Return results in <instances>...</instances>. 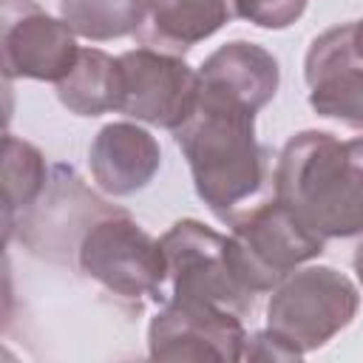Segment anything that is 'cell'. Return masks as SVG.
Here are the masks:
<instances>
[{"instance_id": "d6986e66", "label": "cell", "mask_w": 363, "mask_h": 363, "mask_svg": "<svg viewBox=\"0 0 363 363\" xmlns=\"http://www.w3.org/2000/svg\"><path fill=\"white\" fill-rule=\"evenodd\" d=\"M301 357L303 352L272 329H261L252 337L247 335L244 360H301Z\"/></svg>"}, {"instance_id": "ffe728a7", "label": "cell", "mask_w": 363, "mask_h": 363, "mask_svg": "<svg viewBox=\"0 0 363 363\" xmlns=\"http://www.w3.org/2000/svg\"><path fill=\"white\" fill-rule=\"evenodd\" d=\"M352 43H354V54L363 60V20L354 23V28H352Z\"/></svg>"}, {"instance_id": "9c48e42d", "label": "cell", "mask_w": 363, "mask_h": 363, "mask_svg": "<svg viewBox=\"0 0 363 363\" xmlns=\"http://www.w3.org/2000/svg\"><path fill=\"white\" fill-rule=\"evenodd\" d=\"M247 329L241 315L221 303L170 298L147 326V354L153 360H244Z\"/></svg>"}, {"instance_id": "ba28073f", "label": "cell", "mask_w": 363, "mask_h": 363, "mask_svg": "<svg viewBox=\"0 0 363 363\" xmlns=\"http://www.w3.org/2000/svg\"><path fill=\"white\" fill-rule=\"evenodd\" d=\"M199 71L179 54L139 45L119 54V113L176 130L196 108Z\"/></svg>"}, {"instance_id": "5bb4252c", "label": "cell", "mask_w": 363, "mask_h": 363, "mask_svg": "<svg viewBox=\"0 0 363 363\" xmlns=\"http://www.w3.org/2000/svg\"><path fill=\"white\" fill-rule=\"evenodd\" d=\"M230 17V0H147V28H139L136 34L147 43L184 51L221 31Z\"/></svg>"}, {"instance_id": "3957f363", "label": "cell", "mask_w": 363, "mask_h": 363, "mask_svg": "<svg viewBox=\"0 0 363 363\" xmlns=\"http://www.w3.org/2000/svg\"><path fill=\"white\" fill-rule=\"evenodd\" d=\"M360 309V292L335 267L312 264L289 272L267 301V329L286 337L303 354L326 346Z\"/></svg>"}, {"instance_id": "2e32d148", "label": "cell", "mask_w": 363, "mask_h": 363, "mask_svg": "<svg viewBox=\"0 0 363 363\" xmlns=\"http://www.w3.org/2000/svg\"><path fill=\"white\" fill-rule=\"evenodd\" d=\"M60 17L77 37L105 43L136 34L147 20V0H60Z\"/></svg>"}, {"instance_id": "5b68a950", "label": "cell", "mask_w": 363, "mask_h": 363, "mask_svg": "<svg viewBox=\"0 0 363 363\" xmlns=\"http://www.w3.org/2000/svg\"><path fill=\"white\" fill-rule=\"evenodd\" d=\"M230 227L235 269L255 295L272 292L289 272L326 250V238L309 230L275 196L241 213Z\"/></svg>"}, {"instance_id": "277c9868", "label": "cell", "mask_w": 363, "mask_h": 363, "mask_svg": "<svg viewBox=\"0 0 363 363\" xmlns=\"http://www.w3.org/2000/svg\"><path fill=\"white\" fill-rule=\"evenodd\" d=\"M77 267L111 295L136 306L142 298L159 301L162 284L167 281V255L162 241L130 218L128 210L99 218L85 233L77 250Z\"/></svg>"}, {"instance_id": "7c38bea8", "label": "cell", "mask_w": 363, "mask_h": 363, "mask_svg": "<svg viewBox=\"0 0 363 363\" xmlns=\"http://www.w3.org/2000/svg\"><path fill=\"white\" fill-rule=\"evenodd\" d=\"M94 184L108 196H133L145 190L162 167V147L150 130L136 122H108L88 147Z\"/></svg>"}, {"instance_id": "4fadbf2b", "label": "cell", "mask_w": 363, "mask_h": 363, "mask_svg": "<svg viewBox=\"0 0 363 363\" xmlns=\"http://www.w3.org/2000/svg\"><path fill=\"white\" fill-rule=\"evenodd\" d=\"M281 68L278 60L258 43L250 40H233L216 48L201 65H199V85L227 94L255 113L269 105L278 94Z\"/></svg>"}, {"instance_id": "6da1fadb", "label": "cell", "mask_w": 363, "mask_h": 363, "mask_svg": "<svg viewBox=\"0 0 363 363\" xmlns=\"http://www.w3.org/2000/svg\"><path fill=\"white\" fill-rule=\"evenodd\" d=\"M173 136L210 213L224 224L247 213L267 184V150L255 139V111L199 85L196 108Z\"/></svg>"}, {"instance_id": "44dd1931", "label": "cell", "mask_w": 363, "mask_h": 363, "mask_svg": "<svg viewBox=\"0 0 363 363\" xmlns=\"http://www.w3.org/2000/svg\"><path fill=\"white\" fill-rule=\"evenodd\" d=\"M352 264H354L357 281H360V286H363V238H360V244L354 247V258H352Z\"/></svg>"}, {"instance_id": "9a60e30c", "label": "cell", "mask_w": 363, "mask_h": 363, "mask_svg": "<svg viewBox=\"0 0 363 363\" xmlns=\"http://www.w3.org/2000/svg\"><path fill=\"white\" fill-rule=\"evenodd\" d=\"M57 96L77 116L119 111V57L102 48H79L74 68L57 82Z\"/></svg>"}, {"instance_id": "e0dca14e", "label": "cell", "mask_w": 363, "mask_h": 363, "mask_svg": "<svg viewBox=\"0 0 363 363\" xmlns=\"http://www.w3.org/2000/svg\"><path fill=\"white\" fill-rule=\"evenodd\" d=\"M51 167L45 156L31 142L6 133L3 136V224L6 230L14 218L43 193Z\"/></svg>"}, {"instance_id": "30bf717a", "label": "cell", "mask_w": 363, "mask_h": 363, "mask_svg": "<svg viewBox=\"0 0 363 363\" xmlns=\"http://www.w3.org/2000/svg\"><path fill=\"white\" fill-rule=\"evenodd\" d=\"M0 48L6 79L60 82L77 62V31L34 0H0Z\"/></svg>"}, {"instance_id": "8fae6325", "label": "cell", "mask_w": 363, "mask_h": 363, "mask_svg": "<svg viewBox=\"0 0 363 363\" xmlns=\"http://www.w3.org/2000/svg\"><path fill=\"white\" fill-rule=\"evenodd\" d=\"M354 23L318 34L303 60L309 105L318 116L363 130V60L352 43Z\"/></svg>"}, {"instance_id": "8992f818", "label": "cell", "mask_w": 363, "mask_h": 363, "mask_svg": "<svg viewBox=\"0 0 363 363\" xmlns=\"http://www.w3.org/2000/svg\"><path fill=\"white\" fill-rule=\"evenodd\" d=\"M116 210L122 207L99 199L71 167L54 164L43 193L6 230V241L17 233L31 255L54 264H77V250L85 233Z\"/></svg>"}, {"instance_id": "52a82bcc", "label": "cell", "mask_w": 363, "mask_h": 363, "mask_svg": "<svg viewBox=\"0 0 363 363\" xmlns=\"http://www.w3.org/2000/svg\"><path fill=\"white\" fill-rule=\"evenodd\" d=\"M159 241L167 255L170 298L221 303L241 318L252 312L255 292L247 289L235 269L230 235H221L196 218H182Z\"/></svg>"}, {"instance_id": "ac0fdd59", "label": "cell", "mask_w": 363, "mask_h": 363, "mask_svg": "<svg viewBox=\"0 0 363 363\" xmlns=\"http://www.w3.org/2000/svg\"><path fill=\"white\" fill-rule=\"evenodd\" d=\"M230 3L235 17L258 28L281 31V28H289L295 20H301L309 0H230Z\"/></svg>"}, {"instance_id": "7a4b0ae2", "label": "cell", "mask_w": 363, "mask_h": 363, "mask_svg": "<svg viewBox=\"0 0 363 363\" xmlns=\"http://www.w3.org/2000/svg\"><path fill=\"white\" fill-rule=\"evenodd\" d=\"M272 196L323 238L363 235V136L292 133L272 170Z\"/></svg>"}]
</instances>
